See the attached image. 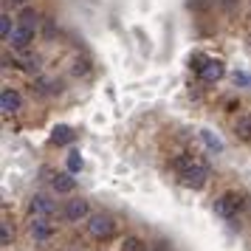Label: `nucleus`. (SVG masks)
Masks as SVG:
<instances>
[{"label": "nucleus", "mask_w": 251, "mask_h": 251, "mask_svg": "<svg viewBox=\"0 0 251 251\" xmlns=\"http://www.w3.org/2000/svg\"><path fill=\"white\" fill-rule=\"evenodd\" d=\"M178 178H181V183L183 186H189V189H203L206 178H209V167L201 164V161H195L192 155H189V161L178 170Z\"/></svg>", "instance_id": "f257e3e1"}, {"label": "nucleus", "mask_w": 251, "mask_h": 251, "mask_svg": "<svg viewBox=\"0 0 251 251\" xmlns=\"http://www.w3.org/2000/svg\"><path fill=\"white\" fill-rule=\"evenodd\" d=\"M243 206H246V198H243V195L226 192V195H220V198L215 201V215L217 217H226V220H234Z\"/></svg>", "instance_id": "f03ea898"}, {"label": "nucleus", "mask_w": 251, "mask_h": 251, "mask_svg": "<svg viewBox=\"0 0 251 251\" xmlns=\"http://www.w3.org/2000/svg\"><path fill=\"white\" fill-rule=\"evenodd\" d=\"M198 65H192L198 71V76L203 82H220L223 79V74H226V65L220 62V59H209V57H195Z\"/></svg>", "instance_id": "7ed1b4c3"}, {"label": "nucleus", "mask_w": 251, "mask_h": 251, "mask_svg": "<svg viewBox=\"0 0 251 251\" xmlns=\"http://www.w3.org/2000/svg\"><path fill=\"white\" fill-rule=\"evenodd\" d=\"M88 231H91L96 240H110L116 234V220L110 215H91V223H88Z\"/></svg>", "instance_id": "20e7f679"}, {"label": "nucleus", "mask_w": 251, "mask_h": 251, "mask_svg": "<svg viewBox=\"0 0 251 251\" xmlns=\"http://www.w3.org/2000/svg\"><path fill=\"white\" fill-rule=\"evenodd\" d=\"M28 231H31L34 240H48L51 234H54V223H51V217H46V215H31Z\"/></svg>", "instance_id": "39448f33"}, {"label": "nucleus", "mask_w": 251, "mask_h": 251, "mask_svg": "<svg viewBox=\"0 0 251 251\" xmlns=\"http://www.w3.org/2000/svg\"><path fill=\"white\" fill-rule=\"evenodd\" d=\"M62 215H65V220H71V223H79V220H85V217L91 215V206H88V201L76 198V201H68V203H65Z\"/></svg>", "instance_id": "423d86ee"}, {"label": "nucleus", "mask_w": 251, "mask_h": 251, "mask_svg": "<svg viewBox=\"0 0 251 251\" xmlns=\"http://www.w3.org/2000/svg\"><path fill=\"white\" fill-rule=\"evenodd\" d=\"M28 209H31V215H46V217H51L54 212H57V201H51L48 195H34L31 198V203H28Z\"/></svg>", "instance_id": "0eeeda50"}, {"label": "nucleus", "mask_w": 251, "mask_h": 251, "mask_svg": "<svg viewBox=\"0 0 251 251\" xmlns=\"http://www.w3.org/2000/svg\"><path fill=\"white\" fill-rule=\"evenodd\" d=\"M9 43H12V48H17V51H25V48L34 43V31L25 28V25H17V28H12V34H9Z\"/></svg>", "instance_id": "6e6552de"}, {"label": "nucleus", "mask_w": 251, "mask_h": 251, "mask_svg": "<svg viewBox=\"0 0 251 251\" xmlns=\"http://www.w3.org/2000/svg\"><path fill=\"white\" fill-rule=\"evenodd\" d=\"M20 93L17 91H12V88H3V91H0V110H3V113L6 116H12V113H17V110H20Z\"/></svg>", "instance_id": "1a4fd4ad"}, {"label": "nucleus", "mask_w": 251, "mask_h": 251, "mask_svg": "<svg viewBox=\"0 0 251 251\" xmlns=\"http://www.w3.org/2000/svg\"><path fill=\"white\" fill-rule=\"evenodd\" d=\"M51 186H54V192L57 195H71L74 192V186H76V178H74V172H57L54 178H51Z\"/></svg>", "instance_id": "9d476101"}, {"label": "nucleus", "mask_w": 251, "mask_h": 251, "mask_svg": "<svg viewBox=\"0 0 251 251\" xmlns=\"http://www.w3.org/2000/svg\"><path fill=\"white\" fill-rule=\"evenodd\" d=\"M234 136L243 138V141H251V113L237 116V122H234Z\"/></svg>", "instance_id": "9b49d317"}, {"label": "nucleus", "mask_w": 251, "mask_h": 251, "mask_svg": "<svg viewBox=\"0 0 251 251\" xmlns=\"http://www.w3.org/2000/svg\"><path fill=\"white\" fill-rule=\"evenodd\" d=\"M51 141H54L57 147L71 144V141H74V130H71L68 125H57V127H54V133H51Z\"/></svg>", "instance_id": "f8f14e48"}, {"label": "nucleus", "mask_w": 251, "mask_h": 251, "mask_svg": "<svg viewBox=\"0 0 251 251\" xmlns=\"http://www.w3.org/2000/svg\"><path fill=\"white\" fill-rule=\"evenodd\" d=\"M20 25L37 31V25H40V14H37L34 9H23V12H20Z\"/></svg>", "instance_id": "ddd939ff"}, {"label": "nucleus", "mask_w": 251, "mask_h": 251, "mask_svg": "<svg viewBox=\"0 0 251 251\" xmlns=\"http://www.w3.org/2000/svg\"><path fill=\"white\" fill-rule=\"evenodd\" d=\"M12 240H14V228H12L9 220H3V223H0V243H3V246H12Z\"/></svg>", "instance_id": "4468645a"}, {"label": "nucleus", "mask_w": 251, "mask_h": 251, "mask_svg": "<svg viewBox=\"0 0 251 251\" xmlns=\"http://www.w3.org/2000/svg\"><path fill=\"white\" fill-rule=\"evenodd\" d=\"M122 251H147V246H144L138 237H125V243H122Z\"/></svg>", "instance_id": "2eb2a0df"}, {"label": "nucleus", "mask_w": 251, "mask_h": 251, "mask_svg": "<svg viewBox=\"0 0 251 251\" xmlns=\"http://www.w3.org/2000/svg\"><path fill=\"white\" fill-rule=\"evenodd\" d=\"M82 164H85V161H82V155L76 152V150H74V152H68V170L71 172H79Z\"/></svg>", "instance_id": "dca6fc26"}, {"label": "nucleus", "mask_w": 251, "mask_h": 251, "mask_svg": "<svg viewBox=\"0 0 251 251\" xmlns=\"http://www.w3.org/2000/svg\"><path fill=\"white\" fill-rule=\"evenodd\" d=\"M0 34H3V40H9V34H12V17L9 14L0 17Z\"/></svg>", "instance_id": "f3484780"}, {"label": "nucleus", "mask_w": 251, "mask_h": 251, "mask_svg": "<svg viewBox=\"0 0 251 251\" xmlns=\"http://www.w3.org/2000/svg\"><path fill=\"white\" fill-rule=\"evenodd\" d=\"M201 136H203V141L209 144V150H223V144H220V138H215L212 133H209V130H203Z\"/></svg>", "instance_id": "a211bd4d"}, {"label": "nucleus", "mask_w": 251, "mask_h": 251, "mask_svg": "<svg viewBox=\"0 0 251 251\" xmlns=\"http://www.w3.org/2000/svg\"><path fill=\"white\" fill-rule=\"evenodd\" d=\"M23 68L28 71V74H37V71H40V59H37V57H25L23 59Z\"/></svg>", "instance_id": "6ab92c4d"}, {"label": "nucleus", "mask_w": 251, "mask_h": 251, "mask_svg": "<svg viewBox=\"0 0 251 251\" xmlns=\"http://www.w3.org/2000/svg\"><path fill=\"white\" fill-rule=\"evenodd\" d=\"M234 82H237V85H243V88H251V76H249V74H243V71H240V74H234Z\"/></svg>", "instance_id": "aec40b11"}, {"label": "nucleus", "mask_w": 251, "mask_h": 251, "mask_svg": "<svg viewBox=\"0 0 251 251\" xmlns=\"http://www.w3.org/2000/svg\"><path fill=\"white\" fill-rule=\"evenodd\" d=\"M206 6H209V0H189V9H198V12H201Z\"/></svg>", "instance_id": "412c9836"}, {"label": "nucleus", "mask_w": 251, "mask_h": 251, "mask_svg": "<svg viewBox=\"0 0 251 251\" xmlns=\"http://www.w3.org/2000/svg\"><path fill=\"white\" fill-rule=\"evenodd\" d=\"M74 74H88V62H79V59H76V65H74Z\"/></svg>", "instance_id": "4be33fe9"}, {"label": "nucleus", "mask_w": 251, "mask_h": 251, "mask_svg": "<svg viewBox=\"0 0 251 251\" xmlns=\"http://www.w3.org/2000/svg\"><path fill=\"white\" fill-rule=\"evenodd\" d=\"M234 3H237V0H220V6H223V9H231Z\"/></svg>", "instance_id": "5701e85b"}, {"label": "nucleus", "mask_w": 251, "mask_h": 251, "mask_svg": "<svg viewBox=\"0 0 251 251\" xmlns=\"http://www.w3.org/2000/svg\"><path fill=\"white\" fill-rule=\"evenodd\" d=\"M17 3H25V0H17Z\"/></svg>", "instance_id": "b1692460"}]
</instances>
